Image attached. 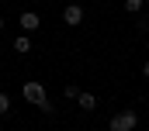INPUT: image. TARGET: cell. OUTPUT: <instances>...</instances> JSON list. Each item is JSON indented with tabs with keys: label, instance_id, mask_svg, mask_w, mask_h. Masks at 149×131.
Here are the masks:
<instances>
[{
	"label": "cell",
	"instance_id": "5b68a950",
	"mask_svg": "<svg viewBox=\"0 0 149 131\" xmlns=\"http://www.w3.org/2000/svg\"><path fill=\"white\" fill-rule=\"evenodd\" d=\"M14 52H17V55H28V52H31V38H28V34L14 38Z\"/></svg>",
	"mask_w": 149,
	"mask_h": 131
},
{
	"label": "cell",
	"instance_id": "ba28073f",
	"mask_svg": "<svg viewBox=\"0 0 149 131\" xmlns=\"http://www.w3.org/2000/svg\"><path fill=\"white\" fill-rule=\"evenodd\" d=\"M7 110H10V97H7V93H0V117H3Z\"/></svg>",
	"mask_w": 149,
	"mask_h": 131
},
{
	"label": "cell",
	"instance_id": "8992f818",
	"mask_svg": "<svg viewBox=\"0 0 149 131\" xmlns=\"http://www.w3.org/2000/svg\"><path fill=\"white\" fill-rule=\"evenodd\" d=\"M76 103H80L83 110H97V97H94V93H80V97H76Z\"/></svg>",
	"mask_w": 149,
	"mask_h": 131
},
{
	"label": "cell",
	"instance_id": "52a82bcc",
	"mask_svg": "<svg viewBox=\"0 0 149 131\" xmlns=\"http://www.w3.org/2000/svg\"><path fill=\"white\" fill-rule=\"evenodd\" d=\"M125 10H128V14H139V10H142V0H125Z\"/></svg>",
	"mask_w": 149,
	"mask_h": 131
},
{
	"label": "cell",
	"instance_id": "30bf717a",
	"mask_svg": "<svg viewBox=\"0 0 149 131\" xmlns=\"http://www.w3.org/2000/svg\"><path fill=\"white\" fill-rule=\"evenodd\" d=\"M63 97H70V100H76V97H80V90H76L73 83H70V86H66V90H63Z\"/></svg>",
	"mask_w": 149,
	"mask_h": 131
},
{
	"label": "cell",
	"instance_id": "7a4b0ae2",
	"mask_svg": "<svg viewBox=\"0 0 149 131\" xmlns=\"http://www.w3.org/2000/svg\"><path fill=\"white\" fill-rule=\"evenodd\" d=\"M63 24H70V28H80L83 24V7L80 3H66L63 7Z\"/></svg>",
	"mask_w": 149,
	"mask_h": 131
},
{
	"label": "cell",
	"instance_id": "6da1fadb",
	"mask_svg": "<svg viewBox=\"0 0 149 131\" xmlns=\"http://www.w3.org/2000/svg\"><path fill=\"white\" fill-rule=\"evenodd\" d=\"M111 131H135L139 128V114L132 110V107H125V110H118L111 117V124H108Z\"/></svg>",
	"mask_w": 149,
	"mask_h": 131
},
{
	"label": "cell",
	"instance_id": "277c9868",
	"mask_svg": "<svg viewBox=\"0 0 149 131\" xmlns=\"http://www.w3.org/2000/svg\"><path fill=\"white\" fill-rule=\"evenodd\" d=\"M17 24L24 28V34H31V31H38V28H42V17H38L35 10H24V14L17 17Z\"/></svg>",
	"mask_w": 149,
	"mask_h": 131
},
{
	"label": "cell",
	"instance_id": "7c38bea8",
	"mask_svg": "<svg viewBox=\"0 0 149 131\" xmlns=\"http://www.w3.org/2000/svg\"><path fill=\"white\" fill-rule=\"evenodd\" d=\"M0 31H3V17H0Z\"/></svg>",
	"mask_w": 149,
	"mask_h": 131
},
{
	"label": "cell",
	"instance_id": "3957f363",
	"mask_svg": "<svg viewBox=\"0 0 149 131\" xmlns=\"http://www.w3.org/2000/svg\"><path fill=\"white\" fill-rule=\"evenodd\" d=\"M21 93H24V100H28V103H45V86H42V83H24V86H21Z\"/></svg>",
	"mask_w": 149,
	"mask_h": 131
},
{
	"label": "cell",
	"instance_id": "9c48e42d",
	"mask_svg": "<svg viewBox=\"0 0 149 131\" xmlns=\"http://www.w3.org/2000/svg\"><path fill=\"white\" fill-rule=\"evenodd\" d=\"M38 110H42V114H56V103H52V100H45V103H38Z\"/></svg>",
	"mask_w": 149,
	"mask_h": 131
},
{
	"label": "cell",
	"instance_id": "8fae6325",
	"mask_svg": "<svg viewBox=\"0 0 149 131\" xmlns=\"http://www.w3.org/2000/svg\"><path fill=\"white\" fill-rule=\"evenodd\" d=\"M142 76H146V79H149V59H146V66H142Z\"/></svg>",
	"mask_w": 149,
	"mask_h": 131
}]
</instances>
